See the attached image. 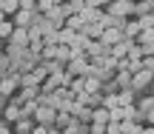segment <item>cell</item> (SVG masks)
<instances>
[{
  "label": "cell",
  "instance_id": "13",
  "mask_svg": "<svg viewBox=\"0 0 154 134\" xmlns=\"http://www.w3.org/2000/svg\"><path fill=\"white\" fill-rule=\"evenodd\" d=\"M140 32H143V29H140L137 20H126V26H123V37H126V40H134Z\"/></svg>",
  "mask_w": 154,
  "mask_h": 134
},
{
  "label": "cell",
  "instance_id": "17",
  "mask_svg": "<svg viewBox=\"0 0 154 134\" xmlns=\"http://www.w3.org/2000/svg\"><path fill=\"white\" fill-rule=\"evenodd\" d=\"M149 11H154V3H151V0H140V3H134V14H137V17L149 14Z\"/></svg>",
  "mask_w": 154,
  "mask_h": 134
},
{
  "label": "cell",
  "instance_id": "26",
  "mask_svg": "<svg viewBox=\"0 0 154 134\" xmlns=\"http://www.w3.org/2000/svg\"><path fill=\"white\" fill-rule=\"evenodd\" d=\"M111 3V0H86V6H91V9H100V6Z\"/></svg>",
  "mask_w": 154,
  "mask_h": 134
},
{
  "label": "cell",
  "instance_id": "34",
  "mask_svg": "<svg viewBox=\"0 0 154 134\" xmlns=\"http://www.w3.org/2000/svg\"><path fill=\"white\" fill-rule=\"evenodd\" d=\"M0 129H6V123H3V120H0Z\"/></svg>",
  "mask_w": 154,
  "mask_h": 134
},
{
  "label": "cell",
  "instance_id": "14",
  "mask_svg": "<svg viewBox=\"0 0 154 134\" xmlns=\"http://www.w3.org/2000/svg\"><path fill=\"white\" fill-rule=\"evenodd\" d=\"M109 123V108H103V106H97L91 111V126H106Z\"/></svg>",
  "mask_w": 154,
  "mask_h": 134
},
{
  "label": "cell",
  "instance_id": "7",
  "mask_svg": "<svg viewBox=\"0 0 154 134\" xmlns=\"http://www.w3.org/2000/svg\"><path fill=\"white\" fill-rule=\"evenodd\" d=\"M120 40H126L120 29H106V32L100 34V43H103V46H109V49H111L114 43H120Z\"/></svg>",
  "mask_w": 154,
  "mask_h": 134
},
{
  "label": "cell",
  "instance_id": "8",
  "mask_svg": "<svg viewBox=\"0 0 154 134\" xmlns=\"http://www.w3.org/2000/svg\"><path fill=\"white\" fill-rule=\"evenodd\" d=\"M9 43L14 46V49H26V43H29L26 29H14V32H11V37H9Z\"/></svg>",
  "mask_w": 154,
  "mask_h": 134
},
{
  "label": "cell",
  "instance_id": "22",
  "mask_svg": "<svg viewBox=\"0 0 154 134\" xmlns=\"http://www.w3.org/2000/svg\"><path fill=\"white\" fill-rule=\"evenodd\" d=\"M40 54H43V60H46V63L54 60V57H57V46H43V51H40Z\"/></svg>",
  "mask_w": 154,
  "mask_h": 134
},
{
  "label": "cell",
  "instance_id": "30",
  "mask_svg": "<svg viewBox=\"0 0 154 134\" xmlns=\"http://www.w3.org/2000/svg\"><path fill=\"white\" fill-rule=\"evenodd\" d=\"M69 3V0H54V6H66Z\"/></svg>",
  "mask_w": 154,
  "mask_h": 134
},
{
  "label": "cell",
  "instance_id": "5",
  "mask_svg": "<svg viewBox=\"0 0 154 134\" xmlns=\"http://www.w3.org/2000/svg\"><path fill=\"white\" fill-rule=\"evenodd\" d=\"M17 86H20V74H9V77H3V80H0V97H9Z\"/></svg>",
  "mask_w": 154,
  "mask_h": 134
},
{
  "label": "cell",
  "instance_id": "18",
  "mask_svg": "<svg viewBox=\"0 0 154 134\" xmlns=\"http://www.w3.org/2000/svg\"><path fill=\"white\" fill-rule=\"evenodd\" d=\"M54 60H57V63H63V66L72 60V51H69V46H57V57H54Z\"/></svg>",
  "mask_w": 154,
  "mask_h": 134
},
{
  "label": "cell",
  "instance_id": "12",
  "mask_svg": "<svg viewBox=\"0 0 154 134\" xmlns=\"http://www.w3.org/2000/svg\"><path fill=\"white\" fill-rule=\"evenodd\" d=\"M83 91H86V94H100V91H103V80H97V77H86Z\"/></svg>",
  "mask_w": 154,
  "mask_h": 134
},
{
  "label": "cell",
  "instance_id": "9",
  "mask_svg": "<svg viewBox=\"0 0 154 134\" xmlns=\"http://www.w3.org/2000/svg\"><path fill=\"white\" fill-rule=\"evenodd\" d=\"M151 83V72H137V74H131V86L128 89H143V86H149Z\"/></svg>",
  "mask_w": 154,
  "mask_h": 134
},
{
  "label": "cell",
  "instance_id": "35",
  "mask_svg": "<svg viewBox=\"0 0 154 134\" xmlns=\"http://www.w3.org/2000/svg\"><path fill=\"white\" fill-rule=\"evenodd\" d=\"M83 3H86V0H83Z\"/></svg>",
  "mask_w": 154,
  "mask_h": 134
},
{
  "label": "cell",
  "instance_id": "19",
  "mask_svg": "<svg viewBox=\"0 0 154 134\" xmlns=\"http://www.w3.org/2000/svg\"><path fill=\"white\" fill-rule=\"evenodd\" d=\"M11 32H14V23H11V20H3V23H0V40H9Z\"/></svg>",
  "mask_w": 154,
  "mask_h": 134
},
{
  "label": "cell",
  "instance_id": "28",
  "mask_svg": "<svg viewBox=\"0 0 154 134\" xmlns=\"http://www.w3.org/2000/svg\"><path fill=\"white\" fill-rule=\"evenodd\" d=\"M143 117H146V120H149V123L154 126V108H149V111H143Z\"/></svg>",
  "mask_w": 154,
  "mask_h": 134
},
{
  "label": "cell",
  "instance_id": "11",
  "mask_svg": "<svg viewBox=\"0 0 154 134\" xmlns=\"http://www.w3.org/2000/svg\"><path fill=\"white\" fill-rule=\"evenodd\" d=\"M100 17H103V11H100V9H91V6H83V11H80V20L83 23H97Z\"/></svg>",
  "mask_w": 154,
  "mask_h": 134
},
{
  "label": "cell",
  "instance_id": "4",
  "mask_svg": "<svg viewBox=\"0 0 154 134\" xmlns=\"http://www.w3.org/2000/svg\"><path fill=\"white\" fill-rule=\"evenodd\" d=\"M86 72H88V60L86 57H74V60H69L66 63V74H77V77H86Z\"/></svg>",
  "mask_w": 154,
  "mask_h": 134
},
{
  "label": "cell",
  "instance_id": "25",
  "mask_svg": "<svg viewBox=\"0 0 154 134\" xmlns=\"http://www.w3.org/2000/svg\"><path fill=\"white\" fill-rule=\"evenodd\" d=\"M106 134H120V123H106Z\"/></svg>",
  "mask_w": 154,
  "mask_h": 134
},
{
  "label": "cell",
  "instance_id": "10",
  "mask_svg": "<svg viewBox=\"0 0 154 134\" xmlns=\"http://www.w3.org/2000/svg\"><path fill=\"white\" fill-rule=\"evenodd\" d=\"M34 129H37V123H34L32 117H20L17 126H14V134H32Z\"/></svg>",
  "mask_w": 154,
  "mask_h": 134
},
{
  "label": "cell",
  "instance_id": "32",
  "mask_svg": "<svg viewBox=\"0 0 154 134\" xmlns=\"http://www.w3.org/2000/svg\"><path fill=\"white\" fill-rule=\"evenodd\" d=\"M0 54H3V40H0Z\"/></svg>",
  "mask_w": 154,
  "mask_h": 134
},
{
  "label": "cell",
  "instance_id": "15",
  "mask_svg": "<svg viewBox=\"0 0 154 134\" xmlns=\"http://www.w3.org/2000/svg\"><path fill=\"white\" fill-rule=\"evenodd\" d=\"M91 111H94V108L77 106V111H74V120H77V123H91Z\"/></svg>",
  "mask_w": 154,
  "mask_h": 134
},
{
  "label": "cell",
  "instance_id": "31",
  "mask_svg": "<svg viewBox=\"0 0 154 134\" xmlns=\"http://www.w3.org/2000/svg\"><path fill=\"white\" fill-rule=\"evenodd\" d=\"M3 106H6V97H0V108H3Z\"/></svg>",
  "mask_w": 154,
  "mask_h": 134
},
{
  "label": "cell",
  "instance_id": "27",
  "mask_svg": "<svg viewBox=\"0 0 154 134\" xmlns=\"http://www.w3.org/2000/svg\"><path fill=\"white\" fill-rule=\"evenodd\" d=\"M143 69H146V72H151V74H154V57H146V60H143Z\"/></svg>",
  "mask_w": 154,
  "mask_h": 134
},
{
  "label": "cell",
  "instance_id": "3",
  "mask_svg": "<svg viewBox=\"0 0 154 134\" xmlns=\"http://www.w3.org/2000/svg\"><path fill=\"white\" fill-rule=\"evenodd\" d=\"M54 117H57V111H54V108H49V106H40L37 108V111H34V123H37V126H54Z\"/></svg>",
  "mask_w": 154,
  "mask_h": 134
},
{
  "label": "cell",
  "instance_id": "33",
  "mask_svg": "<svg viewBox=\"0 0 154 134\" xmlns=\"http://www.w3.org/2000/svg\"><path fill=\"white\" fill-rule=\"evenodd\" d=\"M3 20H6V17H3V11H0V23H3Z\"/></svg>",
  "mask_w": 154,
  "mask_h": 134
},
{
  "label": "cell",
  "instance_id": "20",
  "mask_svg": "<svg viewBox=\"0 0 154 134\" xmlns=\"http://www.w3.org/2000/svg\"><path fill=\"white\" fill-rule=\"evenodd\" d=\"M11 120H20V106H6V123H11Z\"/></svg>",
  "mask_w": 154,
  "mask_h": 134
},
{
  "label": "cell",
  "instance_id": "6",
  "mask_svg": "<svg viewBox=\"0 0 154 134\" xmlns=\"http://www.w3.org/2000/svg\"><path fill=\"white\" fill-rule=\"evenodd\" d=\"M134 40H120V43H114L109 49V57H114V60H126L128 57V46H131Z\"/></svg>",
  "mask_w": 154,
  "mask_h": 134
},
{
  "label": "cell",
  "instance_id": "1",
  "mask_svg": "<svg viewBox=\"0 0 154 134\" xmlns=\"http://www.w3.org/2000/svg\"><path fill=\"white\" fill-rule=\"evenodd\" d=\"M109 14H111V17L134 14V0H111V3H109Z\"/></svg>",
  "mask_w": 154,
  "mask_h": 134
},
{
  "label": "cell",
  "instance_id": "2",
  "mask_svg": "<svg viewBox=\"0 0 154 134\" xmlns=\"http://www.w3.org/2000/svg\"><path fill=\"white\" fill-rule=\"evenodd\" d=\"M11 23H14V29H29V26H34L37 23V11H17L14 17H11Z\"/></svg>",
  "mask_w": 154,
  "mask_h": 134
},
{
  "label": "cell",
  "instance_id": "16",
  "mask_svg": "<svg viewBox=\"0 0 154 134\" xmlns=\"http://www.w3.org/2000/svg\"><path fill=\"white\" fill-rule=\"evenodd\" d=\"M117 103H120L123 108H126V106H134V94H131V89H123V91H117Z\"/></svg>",
  "mask_w": 154,
  "mask_h": 134
},
{
  "label": "cell",
  "instance_id": "21",
  "mask_svg": "<svg viewBox=\"0 0 154 134\" xmlns=\"http://www.w3.org/2000/svg\"><path fill=\"white\" fill-rule=\"evenodd\" d=\"M140 29H154V11H149V14H143V17H140Z\"/></svg>",
  "mask_w": 154,
  "mask_h": 134
},
{
  "label": "cell",
  "instance_id": "29",
  "mask_svg": "<svg viewBox=\"0 0 154 134\" xmlns=\"http://www.w3.org/2000/svg\"><path fill=\"white\" fill-rule=\"evenodd\" d=\"M140 134H154V126H149V129H140Z\"/></svg>",
  "mask_w": 154,
  "mask_h": 134
},
{
  "label": "cell",
  "instance_id": "24",
  "mask_svg": "<svg viewBox=\"0 0 154 134\" xmlns=\"http://www.w3.org/2000/svg\"><path fill=\"white\" fill-rule=\"evenodd\" d=\"M117 86H131V74L128 72H117Z\"/></svg>",
  "mask_w": 154,
  "mask_h": 134
},
{
  "label": "cell",
  "instance_id": "23",
  "mask_svg": "<svg viewBox=\"0 0 154 134\" xmlns=\"http://www.w3.org/2000/svg\"><path fill=\"white\" fill-rule=\"evenodd\" d=\"M134 131H137L134 120H123V123H120V134H134Z\"/></svg>",
  "mask_w": 154,
  "mask_h": 134
}]
</instances>
